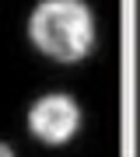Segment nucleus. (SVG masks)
<instances>
[{
	"label": "nucleus",
	"instance_id": "nucleus-1",
	"mask_svg": "<svg viewBox=\"0 0 140 157\" xmlns=\"http://www.w3.org/2000/svg\"><path fill=\"white\" fill-rule=\"evenodd\" d=\"M28 35L39 52L60 63H74L84 59L95 45V17L81 0H42L32 11Z\"/></svg>",
	"mask_w": 140,
	"mask_h": 157
},
{
	"label": "nucleus",
	"instance_id": "nucleus-2",
	"mask_svg": "<svg viewBox=\"0 0 140 157\" xmlns=\"http://www.w3.org/2000/svg\"><path fill=\"white\" fill-rule=\"evenodd\" d=\"M28 126L42 143H63L77 133L81 126V108L77 101L67 94H46L32 105L28 112Z\"/></svg>",
	"mask_w": 140,
	"mask_h": 157
},
{
	"label": "nucleus",
	"instance_id": "nucleus-3",
	"mask_svg": "<svg viewBox=\"0 0 140 157\" xmlns=\"http://www.w3.org/2000/svg\"><path fill=\"white\" fill-rule=\"evenodd\" d=\"M7 154H11V147H7V143H0V157H7Z\"/></svg>",
	"mask_w": 140,
	"mask_h": 157
}]
</instances>
